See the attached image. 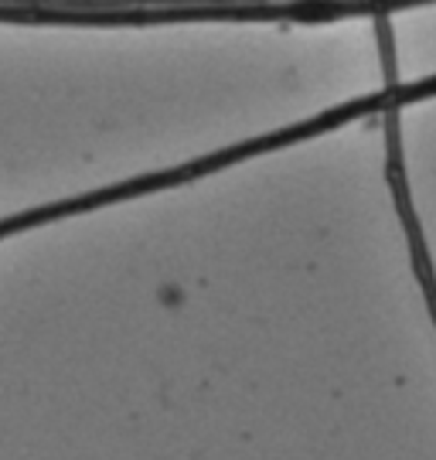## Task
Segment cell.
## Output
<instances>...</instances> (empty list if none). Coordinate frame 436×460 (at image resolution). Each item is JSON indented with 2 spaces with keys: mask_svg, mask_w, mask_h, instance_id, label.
Returning a JSON list of instances; mask_svg holds the SVG:
<instances>
[{
  "mask_svg": "<svg viewBox=\"0 0 436 460\" xmlns=\"http://www.w3.org/2000/svg\"><path fill=\"white\" fill-rule=\"evenodd\" d=\"M65 212H68L65 201H51V205H38V208H28V212L7 215V218H0V239L28 232L34 226H45V222H58V218H65Z\"/></svg>",
  "mask_w": 436,
  "mask_h": 460,
  "instance_id": "1",
  "label": "cell"
},
{
  "mask_svg": "<svg viewBox=\"0 0 436 460\" xmlns=\"http://www.w3.org/2000/svg\"><path fill=\"white\" fill-rule=\"evenodd\" d=\"M375 28H378V49H382L386 85H392V83H399V79H396V49H392V28H388V14H375Z\"/></svg>",
  "mask_w": 436,
  "mask_h": 460,
  "instance_id": "2",
  "label": "cell"
}]
</instances>
